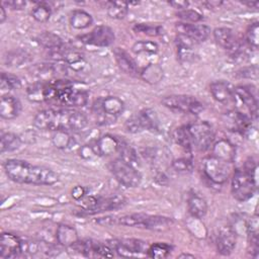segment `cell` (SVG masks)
I'll return each instance as SVG.
<instances>
[{
  "label": "cell",
  "mask_w": 259,
  "mask_h": 259,
  "mask_svg": "<svg viewBox=\"0 0 259 259\" xmlns=\"http://www.w3.org/2000/svg\"><path fill=\"white\" fill-rule=\"evenodd\" d=\"M87 124L88 119L85 114L71 108L45 109L33 117V125L41 131L78 132Z\"/></svg>",
  "instance_id": "6da1fadb"
},
{
  "label": "cell",
  "mask_w": 259,
  "mask_h": 259,
  "mask_svg": "<svg viewBox=\"0 0 259 259\" xmlns=\"http://www.w3.org/2000/svg\"><path fill=\"white\" fill-rule=\"evenodd\" d=\"M3 168L11 181L20 184L51 186L59 181L58 174L51 168L34 165L20 159L6 160Z\"/></svg>",
  "instance_id": "7a4b0ae2"
},
{
  "label": "cell",
  "mask_w": 259,
  "mask_h": 259,
  "mask_svg": "<svg viewBox=\"0 0 259 259\" xmlns=\"http://www.w3.org/2000/svg\"><path fill=\"white\" fill-rule=\"evenodd\" d=\"M173 223L174 221L172 218L164 215H153L143 212L124 214L118 218L115 217V225L146 229L157 232L168 230L173 225Z\"/></svg>",
  "instance_id": "3957f363"
},
{
  "label": "cell",
  "mask_w": 259,
  "mask_h": 259,
  "mask_svg": "<svg viewBox=\"0 0 259 259\" xmlns=\"http://www.w3.org/2000/svg\"><path fill=\"white\" fill-rule=\"evenodd\" d=\"M124 102L117 96L97 98L91 107L92 115L99 125H106L115 121L123 112Z\"/></svg>",
  "instance_id": "277c9868"
},
{
  "label": "cell",
  "mask_w": 259,
  "mask_h": 259,
  "mask_svg": "<svg viewBox=\"0 0 259 259\" xmlns=\"http://www.w3.org/2000/svg\"><path fill=\"white\" fill-rule=\"evenodd\" d=\"M256 169H236L232 174L231 179V191L233 197L241 202L250 199L257 187Z\"/></svg>",
  "instance_id": "5b68a950"
},
{
  "label": "cell",
  "mask_w": 259,
  "mask_h": 259,
  "mask_svg": "<svg viewBox=\"0 0 259 259\" xmlns=\"http://www.w3.org/2000/svg\"><path fill=\"white\" fill-rule=\"evenodd\" d=\"M162 104L168 109L186 114H199L203 110L202 103L193 96L185 94H171L161 99Z\"/></svg>",
  "instance_id": "8992f818"
},
{
  "label": "cell",
  "mask_w": 259,
  "mask_h": 259,
  "mask_svg": "<svg viewBox=\"0 0 259 259\" xmlns=\"http://www.w3.org/2000/svg\"><path fill=\"white\" fill-rule=\"evenodd\" d=\"M108 168L121 185L131 188L140 186L142 182V174L137 167L117 158L108 164Z\"/></svg>",
  "instance_id": "52a82bcc"
},
{
  "label": "cell",
  "mask_w": 259,
  "mask_h": 259,
  "mask_svg": "<svg viewBox=\"0 0 259 259\" xmlns=\"http://www.w3.org/2000/svg\"><path fill=\"white\" fill-rule=\"evenodd\" d=\"M202 172L205 178L210 182L217 185H222L226 183L232 175L231 163L210 155L203 160Z\"/></svg>",
  "instance_id": "ba28073f"
},
{
  "label": "cell",
  "mask_w": 259,
  "mask_h": 259,
  "mask_svg": "<svg viewBox=\"0 0 259 259\" xmlns=\"http://www.w3.org/2000/svg\"><path fill=\"white\" fill-rule=\"evenodd\" d=\"M193 148L199 151H206L212 146L215 133L212 125L206 120L195 121L186 125Z\"/></svg>",
  "instance_id": "9c48e42d"
},
{
  "label": "cell",
  "mask_w": 259,
  "mask_h": 259,
  "mask_svg": "<svg viewBox=\"0 0 259 259\" xmlns=\"http://www.w3.org/2000/svg\"><path fill=\"white\" fill-rule=\"evenodd\" d=\"M125 130L128 133L137 134L143 131H158L159 118L155 110L146 108L133 114L125 121Z\"/></svg>",
  "instance_id": "30bf717a"
},
{
  "label": "cell",
  "mask_w": 259,
  "mask_h": 259,
  "mask_svg": "<svg viewBox=\"0 0 259 259\" xmlns=\"http://www.w3.org/2000/svg\"><path fill=\"white\" fill-rule=\"evenodd\" d=\"M107 244L120 257H147L149 246L144 241L138 239H114L109 240Z\"/></svg>",
  "instance_id": "8fae6325"
},
{
  "label": "cell",
  "mask_w": 259,
  "mask_h": 259,
  "mask_svg": "<svg viewBox=\"0 0 259 259\" xmlns=\"http://www.w3.org/2000/svg\"><path fill=\"white\" fill-rule=\"evenodd\" d=\"M78 38L81 42L85 45L105 48L113 44L115 39V34L111 27L104 24H100L94 27L90 32L80 35Z\"/></svg>",
  "instance_id": "7c38bea8"
},
{
  "label": "cell",
  "mask_w": 259,
  "mask_h": 259,
  "mask_svg": "<svg viewBox=\"0 0 259 259\" xmlns=\"http://www.w3.org/2000/svg\"><path fill=\"white\" fill-rule=\"evenodd\" d=\"M71 248L86 257H113L112 248L98 241L78 240Z\"/></svg>",
  "instance_id": "4fadbf2b"
},
{
  "label": "cell",
  "mask_w": 259,
  "mask_h": 259,
  "mask_svg": "<svg viewBox=\"0 0 259 259\" xmlns=\"http://www.w3.org/2000/svg\"><path fill=\"white\" fill-rule=\"evenodd\" d=\"M126 204V198L122 195H111L95 198L94 202L87 208L82 209L85 214H96L105 211L119 209Z\"/></svg>",
  "instance_id": "5bb4252c"
},
{
  "label": "cell",
  "mask_w": 259,
  "mask_h": 259,
  "mask_svg": "<svg viewBox=\"0 0 259 259\" xmlns=\"http://www.w3.org/2000/svg\"><path fill=\"white\" fill-rule=\"evenodd\" d=\"M175 27L177 34L185 36L195 44L206 40L210 34V28L205 24L178 22L176 23Z\"/></svg>",
  "instance_id": "9a60e30c"
},
{
  "label": "cell",
  "mask_w": 259,
  "mask_h": 259,
  "mask_svg": "<svg viewBox=\"0 0 259 259\" xmlns=\"http://www.w3.org/2000/svg\"><path fill=\"white\" fill-rule=\"evenodd\" d=\"M234 93L235 98L239 99L249 110L251 118H256L258 114V99L255 87L253 85H240L234 87Z\"/></svg>",
  "instance_id": "2e32d148"
},
{
  "label": "cell",
  "mask_w": 259,
  "mask_h": 259,
  "mask_svg": "<svg viewBox=\"0 0 259 259\" xmlns=\"http://www.w3.org/2000/svg\"><path fill=\"white\" fill-rule=\"evenodd\" d=\"M212 34L217 45L222 49L229 51L233 56L242 49L241 42L236 37L234 31L229 27H217Z\"/></svg>",
  "instance_id": "e0dca14e"
},
{
  "label": "cell",
  "mask_w": 259,
  "mask_h": 259,
  "mask_svg": "<svg viewBox=\"0 0 259 259\" xmlns=\"http://www.w3.org/2000/svg\"><path fill=\"white\" fill-rule=\"evenodd\" d=\"M21 253L22 240L12 233H2L0 237V258H15Z\"/></svg>",
  "instance_id": "ac0fdd59"
},
{
  "label": "cell",
  "mask_w": 259,
  "mask_h": 259,
  "mask_svg": "<svg viewBox=\"0 0 259 259\" xmlns=\"http://www.w3.org/2000/svg\"><path fill=\"white\" fill-rule=\"evenodd\" d=\"M237 244V232L232 226H223L219 230L217 237V249L223 256L233 253Z\"/></svg>",
  "instance_id": "d6986e66"
},
{
  "label": "cell",
  "mask_w": 259,
  "mask_h": 259,
  "mask_svg": "<svg viewBox=\"0 0 259 259\" xmlns=\"http://www.w3.org/2000/svg\"><path fill=\"white\" fill-rule=\"evenodd\" d=\"M209 91L213 99L219 103L229 105L236 100L233 85L225 80L211 82L209 85Z\"/></svg>",
  "instance_id": "ffe728a7"
},
{
  "label": "cell",
  "mask_w": 259,
  "mask_h": 259,
  "mask_svg": "<svg viewBox=\"0 0 259 259\" xmlns=\"http://www.w3.org/2000/svg\"><path fill=\"white\" fill-rule=\"evenodd\" d=\"M121 140L116 139L111 135H104L100 137L92 146L94 155L97 156H109L118 152Z\"/></svg>",
  "instance_id": "44dd1931"
},
{
  "label": "cell",
  "mask_w": 259,
  "mask_h": 259,
  "mask_svg": "<svg viewBox=\"0 0 259 259\" xmlns=\"http://www.w3.org/2000/svg\"><path fill=\"white\" fill-rule=\"evenodd\" d=\"M21 110L19 100L9 94L2 95L0 100V116L3 119H13L17 117Z\"/></svg>",
  "instance_id": "7402d4cb"
},
{
  "label": "cell",
  "mask_w": 259,
  "mask_h": 259,
  "mask_svg": "<svg viewBox=\"0 0 259 259\" xmlns=\"http://www.w3.org/2000/svg\"><path fill=\"white\" fill-rule=\"evenodd\" d=\"M212 156L222 159L226 162L232 163L236 156V148L235 146L226 139H221L212 144Z\"/></svg>",
  "instance_id": "603a6c76"
},
{
  "label": "cell",
  "mask_w": 259,
  "mask_h": 259,
  "mask_svg": "<svg viewBox=\"0 0 259 259\" xmlns=\"http://www.w3.org/2000/svg\"><path fill=\"white\" fill-rule=\"evenodd\" d=\"M113 55L118 68L122 72L128 75H138L139 70H138L137 63L124 50L120 48H115L113 50Z\"/></svg>",
  "instance_id": "cb8c5ba5"
},
{
  "label": "cell",
  "mask_w": 259,
  "mask_h": 259,
  "mask_svg": "<svg viewBox=\"0 0 259 259\" xmlns=\"http://www.w3.org/2000/svg\"><path fill=\"white\" fill-rule=\"evenodd\" d=\"M56 239L59 245L66 248H71L79 240L76 229L66 224H61L58 226L56 231Z\"/></svg>",
  "instance_id": "d4e9b609"
},
{
  "label": "cell",
  "mask_w": 259,
  "mask_h": 259,
  "mask_svg": "<svg viewBox=\"0 0 259 259\" xmlns=\"http://www.w3.org/2000/svg\"><path fill=\"white\" fill-rule=\"evenodd\" d=\"M187 208L191 217L202 219L207 212V202L196 192H191L187 198Z\"/></svg>",
  "instance_id": "484cf974"
},
{
  "label": "cell",
  "mask_w": 259,
  "mask_h": 259,
  "mask_svg": "<svg viewBox=\"0 0 259 259\" xmlns=\"http://www.w3.org/2000/svg\"><path fill=\"white\" fill-rule=\"evenodd\" d=\"M69 22L75 29H85L92 25L93 17L83 9H75L70 14Z\"/></svg>",
  "instance_id": "4316f807"
},
{
  "label": "cell",
  "mask_w": 259,
  "mask_h": 259,
  "mask_svg": "<svg viewBox=\"0 0 259 259\" xmlns=\"http://www.w3.org/2000/svg\"><path fill=\"white\" fill-rule=\"evenodd\" d=\"M36 41L45 49L49 50V52L61 50L64 47L63 39L54 32L44 31L37 35Z\"/></svg>",
  "instance_id": "83f0119b"
},
{
  "label": "cell",
  "mask_w": 259,
  "mask_h": 259,
  "mask_svg": "<svg viewBox=\"0 0 259 259\" xmlns=\"http://www.w3.org/2000/svg\"><path fill=\"white\" fill-rule=\"evenodd\" d=\"M227 121H230L231 128L237 132L244 133L251 125V119L246 114L240 111H231L227 114Z\"/></svg>",
  "instance_id": "f1b7e54d"
},
{
  "label": "cell",
  "mask_w": 259,
  "mask_h": 259,
  "mask_svg": "<svg viewBox=\"0 0 259 259\" xmlns=\"http://www.w3.org/2000/svg\"><path fill=\"white\" fill-rule=\"evenodd\" d=\"M107 14L113 19H123L128 12V3L121 1H108L105 3Z\"/></svg>",
  "instance_id": "f546056e"
},
{
  "label": "cell",
  "mask_w": 259,
  "mask_h": 259,
  "mask_svg": "<svg viewBox=\"0 0 259 259\" xmlns=\"http://www.w3.org/2000/svg\"><path fill=\"white\" fill-rule=\"evenodd\" d=\"M173 139L175 143L180 146L185 152L190 153L193 149V145L191 142V138L189 136L188 130L186 125H182L177 127L173 133Z\"/></svg>",
  "instance_id": "4dcf8cb0"
},
{
  "label": "cell",
  "mask_w": 259,
  "mask_h": 259,
  "mask_svg": "<svg viewBox=\"0 0 259 259\" xmlns=\"http://www.w3.org/2000/svg\"><path fill=\"white\" fill-rule=\"evenodd\" d=\"M0 140H1L0 148H1L2 154H4L5 152L15 151L19 149V147L21 146V139L17 135L10 132L2 133Z\"/></svg>",
  "instance_id": "1f68e13d"
},
{
  "label": "cell",
  "mask_w": 259,
  "mask_h": 259,
  "mask_svg": "<svg viewBox=\"0 0 259 259\" xmlns=\"http://www.w3.org/2000/svg\"><path fill=\"white\" fill-rule=\"evenodd\" d=\"M118 155H119V159H121L122 161L135 166L138 168L139 165V158H138V154L135 151V149L133 147H131L130 145H127L125 142L121 141L120 142V146L118 149Z\"/></svg>",
  "instance_id": "d6a6232c"
},
{
  "label": "cell",
  "mask_w": 259,
  "mask_h": 259,
  "mask_svg": "<svg viewBox=\"0 0 259 259\" xmlns=\"http://www.w3.org/2000/svg\"><path fill=\"white\" fill-rule=\"evenodd\" d=\"M52 15V7L47 2H37L31 10L32 18L40 23L47 22Z\"/></svg>",
  "instance_id": "836d02e7"
},
{
  "label": "cell",
  "mask_w": 259,
  "mask_h": 259,
  "mask_svg": "<svg viewBox=\"0 0 259 259\" xmlns=\"http://www.w3.org/2000/svg\"><path fill=\"white\" fill-rule=\"evenodd\" d=\"M172 251V247L166 243H154L148 247L147 257L162 259L166 258L170 255Z\"/></svg>",
  "instance_id": "e575fe53"
},
{
  "label": "cell",
  "mask_w": 259,
  "mask_h": 259,
  "mask_svg": "<svg viewBox=\"0 0 259 259\" xmlns=\"http://www.w3.org/2000/svg\"><path fill=\"white\" fill-rule=\"evenodd\" d=\"M133 29L137 33L146 34L148 36H160L164 33V28L162 25L152 23H136L134 24Z\"/></svg>",
  "instance_id": "d590c367"
},
{
  "label": "cell",
  "mask_w": 259,
  "mask_h": 259,
  "mask_svg": "<svg viewBox=\"0 0 259 259\" xmlns=\"http://www.w3.org/2000/svg\"><path fill=\"white\" fill-rule=\"evenodd\" d=\"M132 51L136 55L156 54L159 51V47L157 42L152 40H139L134 44V46L132 47Z\"/></svg>",
  "instance_id": "8d00e7d4"
},
{
  "label": "cell",
  "mask_w": 259,
  "mask_h": 259,
  "mask_svg": "<svg viewBox=\"0 0 259 259\" xmlns=\"http://www.w3.org/2000/svg\"><path fill=\"white\" fill-rule=\"evenodd\" d=\"M29 59L27 53L23 51L9 52L5 57V64L9 67H19Z\"/></svg>",
  "instance_id": "74e56055"
},
{
  "label": "cell",
  "mask_w": 259,
  "mask_h": 259,
  "mask_svg": "<svg viewBox=\"0 0 259 259\" xmlns=\"http://www.w3.org/2000/svg\"><path fill=\"white\" fill-rule=\"evenodd\" d=\"M176 16L181 20V22L185 23H198L203 19L202 14L194 9H184L177 11Z\"/></svg>",
  "instance_id": "f35d334b"
},
{
  "label": "cell",
  "mask_w": 259,
  "mask_h": 259,
  "mask_svg": "<svg viewBox=\"0 0 259 259\" xmlns=\"http://www.w3.org/2000/svg\"><path fill=\"white\" fill-rule=\"evenodd\" d=\"M258 33H259V23L258 21H255L249 25L246 31V42L250 48L254 50H257L259 45Z\"/></svg>",
  "instance_id": "ab89813d"
},
{
  "label": "cell",
  "mask_w": 259,
  "mask_h": 259,
  "mask_svg": "<svg viewBox=\"0 0 259 259\" xmlns=\"http://www.w3.org/2000/svg\"><path fill=\"white\" fill-rule=\"evenodd\" d=\"M162 75H163L162 69L158 65H156V64H151L142 73L143 78L147 82H151V83L159 82L160 79L162 78Z\"/></svg>",
  "instance_id": "60d3db41"
},
{
  "label": "cell",
  "mask_w": 259,
  "mask_h": 259,
  "mask_svg": "<svg viewBox=\"0 0 259 259\" xmlns=\"http://www.w3.org/2000/svg\"><path fill=\"white\" fill-rule=\"evenodd\" d=\"M20 87V80L13 74L1 73V90H14Z\"/></svg>",
  "instance_id": "b9f144b4"
},
{
  "label": "cell",
  "mask_w": 259,
  "mask_h": 259,
  "mask_svg": "<svg viewBox=\"0 0 259 259\" xmlns=\"http://www.w3.org/2000/svg\"><path fill=\"white\" fill-rule=\"evenodd\" d=\"M172 167L179 173H189L193 170L194 164L190 158H178L173 160Z\"/></svg>",
  "instance_id": "7bdbcfd3"
},
{
  "label": "cell",
  "mask_w": 259,
  "mask_h": 259,
  "mask_svg": "<svg viewBox=\"0 0 259 259\" xmlns=\"http://www.w3.org/2000/svg\"><path fill=\"white\" fill-rule=\"evenodd\" d=\"M53 143L57 148L65 149L70 147L72 143V138L68 132H55L53 135Z\"/></svg>",
  "instance_id": "ee69618b"
},
{
  "label": "cell",
  "mask_w": 259,
  "mask_h": 259,
  "mask_svg": "<svg viewBox=\"0 0 259 259\" xmlns=\"http://www.w3.org/2000/svg\"><path fill=\"white\" fill-rule=\"evenodd\" d=\"M3 6H7L11 10H22L26 6V2L23 0H10L3 1L1 3Z\"/></svg>",
  "instance_id": "f6af8a7d"
},
{
  "label": "cell",
  "mask_w": 259,
  "mask_h": 259,
  "mask_svg": "<svg viewBox=\"0 0 259 259\" xmlns=\"http://www.w3.org/2000/svg\"><path fill=\"white\" fill-rule=\"evenodd\" d=\"M71 194H72V197H73L75 200L79 201V200H81L82 198L85 197L86 190H85V188H84L83 186H81V185H76V186L72 189Z\"/></svg>",
  "instance_id": "bcb514c9"
},
{
  "label": "cell",
  "mask_w": 259,
  "mask_h": 259,
  "mask_svg": "<svg viewBox=\"0 0 259 259\" xmlns=\"http://www.w3.org/2000/svg\"><path fill=\"white\" fill-rule=\"evenodd\" d=\"M240 77L242 78H252V74L256 77L257 75V67H247V68H244L242 70H240L238 73H237Z\"/></svg>",
  "instance_id": "7dc6e473"
},
{
  "label": "cell",
  "mask_w": 259,
  "mask_h": 259,
  "mask_svg": "<svg viewBox=\"0 0 259 259\" xmlns=\"http://www.w3.org/2000/svg\"><path fill=\"white\" fill-rule=\"evenodd\" d=\"M169 4L177 9L178 11H181V10H184V9H187L188 8V5H189V2L188 1H170Z\"/></svg>",
  "instance_id": "c3c4849f"
},
{
  "label": "cell",
  "mask_w": 259,
  "mask_h": 259,
  "mask_svg": "<svg viewBox=\"0 0 259 259\" xmlns=\"http://www.w3.org/2000/svg\"><path fill=\"white\" fill-rule=\"evenodd\" d=\"M7 18V13H6V10H5V7L1 4L0 5V23H4L5 20Z\"/></svg>",
  "instance_id": "681fc988"
},
{
  "label": "cell",
  "mask_w": 259,
  "mask_h": 259,
  "mask_svg": "<svg viewBox=\"0 0 259 259\" xmlns=\"http://www.w3.org/2000/svg\"><path fill=\"white\" fill-rule=\"evenodd\" d=\"M241 3L245 6H247L248 8H258V6H259L258 1H242Z\"/></svg>",
  "instance_id": "f907efd6"
},
{
  "label": "cell",
  "mask_w": 259,
  "mask_h": 259,
  "mask_svg": "<svg viewBox=\"0 0 259 259\" xmlns=\"http://www.w3.org/2000/svg\"><path fill=\"white\" fill-rule=\"evenodd\" d=\"M177 258H194V255L188 254V253H181L177 256Z\"/></svg>",
  "instance_id": "816d5d0a"
}]
</instances>
